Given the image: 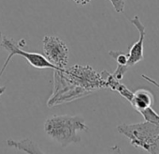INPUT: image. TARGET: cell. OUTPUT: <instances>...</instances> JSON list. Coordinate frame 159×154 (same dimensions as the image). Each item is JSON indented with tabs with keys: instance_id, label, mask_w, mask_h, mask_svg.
<instances>
[{
	"instance_id": "1",
	"label": "cell",
	"mask_w": 159,
	"mask_h": 154,
	"mask_svg": "<svg viewBox=\"0 0 159 154\" xmlns=\"http://www.w3.org/2000/svg\"><path fill=\"white\" fill-rule=\"evenodd\" d=\"M107 89L99 72L91 66L73 65L63 70H54L53 88L47 105L53 107L88 96Z\"/></svg>"
},
{
	"instance_id": "2",
	"label": "cell",
	"mask_w": 159,
	"mask_h": 154,
	"mask_svg": "<svg viewBox=\"0 0 159 154\" xmlns=\"http://www.w3.org/2000/svg\"><path fill=\"white\" fill-rule=\"evenodd\" d=\"M89 127L81 116L53 115L44 123V132L62 147L82 141L80 132H88Z\"/></svg>"
},
{
	"instance_id": "3",
	"label": "cell",
	"mask_w": 159,
	"mask_h": 154,
	"mask_svg": "<svg viewBox=\"0 0 159 154\" xmlns=\"http://www.w3.org/2000/svg\"><path fill=\"white\" fill-rule=\"evenodd\" d=\"M119 133L130 140V144L150 154H159V125L143 121L139 123H123L117 126Z\"/></svg>"
},
{
	"instance_id": "4",
	"label": "cell",
	"mask_w": 159,
	"mask_h": 154,
	"mask_svg": "<svg viewBox=\"0 0 159 154\" xmlns=\"http://www.w3.org/2000/svg\"><path fill=\"white\" fill-rule=\"evenodd\" d=\"M1 45L8 51L9 53V56L7 57L1 70H0V78L3 74V72L5 71L10 60L12 58L13 55H20L23 56L24 58L26 59V61L33 66L34 68L37 69H52V70H58L55 66H53L52 63H50L46 57L43 55L38 54V53H30V52H26L25 50H23L18 43H16L13 40L10 39V38H6L3 37L2 39V42Z\"/></svg>"
},
{
	"instance_id": "5",
	"label": "cell",
	"mask_w": 159,
	"mask_h": 154,
	"mask_svg": "<svg viewBox=\"0 0 159 154\" xmlns=\"http://www.w3.org/2000/svg\"><path fill=\"white\" fill-rule=\"evenodd\" d=\"M42 43L46 59L58 70L66 69L69 58V50L66 42L55 36H45Z\"/></svg>"
},
{
	"instance_id": "6",
	"label": "cell",
	"mask_w": 159,
	"mask_h": 154,
	"mask_svg": "<svg viewBox=\"0 0 159 154\" xmlns=\"http://www.w3.org/2000/svg\"><path fill=\"white\" fill-rule=\"evenodd\" d=\"M130 22L138 29L139 33V39L132 46H130L129 51L127 53V66L129 68L131 66L136 65L144 58V39L146 36V28L138 15L130 19Z\"/></svg>"
},
{
	"instance_id": "7",
	"label": "cell",
	"mask_w": 159,
	"mask_h": 154,
	"mask_svg": "<svg viewBox=\"0 0 159 154\" xmlns=\"http://www.w3.org/2000/svg\"><path fill=\"white\" fill-rule=\"evenodd\" d=\"M103 80L106 83L107 89H110L112 91H116L118 92L122 97H124L126 101H128L130 103L132 97H133V92L124 84L121 83V81L117 80L116 78H114L112 73H110L107 70H103L100 72Z\"/></svg>"
},
{
	"instance_id": "8",
	"label": "cell",
	"mask_w": 159,
	"mask_h": 154,
	"mask_svg": "<svg viewBox=\"0 0 159 154\" xmlns=\"http://www.w3.org/2000/svg\"><path fill=\"white\" fill-rule=\"evenodd\" d=\"M154 102L153 95L147 89H138L133 92V97L130 101V104L138 112H140L148 107H151Z\"/></svg>"
},
{
	"instance_id": "9",
	"label": "cell",
	"mask_w": 159,
	"mask_h": 154,
	"mask_svg": "<svg viewBox=\"0 0 159 154\" xmlns=\"http://www.w3.org/2000/svg\"><path fill=\"white\" fill-rule=\"evenodd\" d=\"M7 145L10 147H12L19 151H23L26 154H45L41 150V148L29 138H25L21 140L8 139Z\"/></svg>"
},
{
	"instance_id": "10",
	"label": "cell",
	"mask_w": 159,
	"mask_h": 154,
	"mask_svg": "<svg viewBox=\"0 0 159 154\" xmlns=\"http://www.w3.org/2000/svg\"><path fill=\"white\" fill-rule=\"evenodd\" d=\"M109 55L117 62V68L112 75L114 78L121 81L129 69V67L127 66V53H125L123 51H110Z\"/></svg>"
},
{
	"instance_id": "11",
	"label": "cell",
	"mask_w": 159,
	"mask_h": 154,
	"mask_svg": "<svg viewBox=\"0 0 159 154\" xmlns=\"http://www.w3.org/2000/svg\"><path fill=\"white\" fill-rule=\"evenodd\" d=\"M142 117L143 118L146 120V121H149V122H152V123H154V124H157L159 125V115L151 107H148L140 112H139Z\"/></svg>"
},
{
	"instance_id": "12",
	"label": "cell",
	"mask_w": 159,
	"mask_h": 154,
	"mask_svg": "<svg viewBox=\"0 0 159 154\" xmlns=\"http://www.w3.org/2000/svg\"><path fill=\"white\" fill-rule=\"evenodd\" d=\"M110 1L117 13H122L125 11V0H110Z\"/></svg>"
},
{
	"instance_id": "13",
	"label": "cell",
	"mask_w": 159,
	"mask_h": 154,
	"mask_svg": "<svg viewBox=\"0 0 159 154\" xmlns=\"http://www.w3.org/2000/svg\"><path fill=\"white\" fill-rule=\"evenodd\" d=\"M109 154H122V149L119 146H113L111 147L110 153Z\"/></svg>"
},
{
	"instance_id": "14",
	"label": "cell",
	"mask_w": 159,
	"mask_h": 154,
	"mask_svg": "<svg viewBox=\"0 0 159 154\" xmlns=\"http://www.w3.org/2000/svg\"><path fill=\"white\" fill-rule=\"evenodd\" d=\"M74 1L76 4L78 5H82V6H84V5H87L91 2V0H72Z\"/></svg>"
},
{
	"instance_id": "15",
	"label": "cell",
	"mask_w": 159,
	"mask_h": 154,
	"mask_svg": "<svg viewBox=\"0 0 159 154\" xmlns=\"http://www.w3.org/2000/svg\"><path fill=\"white\" fill-rule=\"evenodd\" d=\"M6 90V87H0V96H1Z\"/></svg>"
},
{
	"instance_id": "16",
	"label": "cell",
	"mask_w": 159,
	"mask_h": 154,
	"mask_svg": "<svg viewBox=\"0 0 159 154\" xmlns=\"http://www.w3.org/2000/svg\"><path fill=\"white\" fill-rule=\"evenodd\" d=\"M2 39H3V37H2L1 33H0V45H1V42H2Z\"/></svg>"
}]
</instances>
